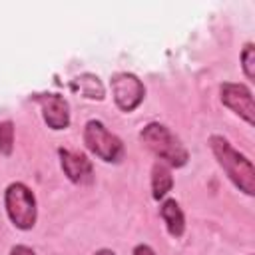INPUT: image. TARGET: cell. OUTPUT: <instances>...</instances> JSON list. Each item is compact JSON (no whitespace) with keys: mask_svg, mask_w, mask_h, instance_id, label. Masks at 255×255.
<instances>
[{"mask_svg":"<svg viewBox=\"0 0 255 255\" xmlns=\"http://www.w3.org/2000/svg\"><path fill=\"white\" fill-rule=\"evenodd\" d=\"M159 215L167 227V233L171 237H181L183 231H185V215L179 207V203L171 197L163 199L161 205H159Z\"/></svg>","mask_w":255,"mask_h":255,"instance_id":"9c48e42d","label":"cell"},{"mask_svg":"<svg viewBox=\"0 0 255 255\" xmlns=\"http://www.w3.org/2000/svg\"><path fill=\"white\" fill-rule=\"evenodd\" d=\"M114 102L122 112H133L145 98L143 82L131 72H116L110 78Z\"/></svg>","mask_w":255,"mask_h":255,"instance_id":"5b68a950","label":"cell"},{"mask_svg":"<svg viewBox=\"0 0 255 255\" xmlns=\"http://www.w3.org/2000/svg\"><path fill=\"white\" fill-rule=\"evenodd\" d=\"M10 255H38L32 247H28V245H22V243H18V245H14L12 249H10Z\"/></svg>","mask_w":255,"mask_h":255,"instance_id":"5bb4252c","label":"cell"},{"mask_svg":"<svg viewBox=\"0 0 255 255\" xmlns=\"http://www.w3.org/2000/svg\"><path fill=\"white\" fill-rule=\"evenodd\" d=\"M58 155H60L62 171L66 173V177L72 183H78V185L92 183V179H94V165H92V161L88 159L86 153L60 147L58 149Z\"/></svg>","mask_w":255,"mask_h":255,"instance_id":"ba28073f","label":"cell"},{"mask_svg":"<svg viewBox=\"0 0 255 255\" xmlns=\"http://www.w3.org/2000/svg\"><path fill=\"white\" fill-rule=\"evenodd\" d=\"M94 255H116L112 249H108V247H102V249H98Z\"/></svg>","mask_w":255,"mask_h":255,"instance_id":"2e32d148","label":"cell"},{"mask_svg":"<svg viewBox=\"0 0 255 255\" xmlns=\"http://www.w3.org/2000/svg\"><path fill=\"white\" fill-rule=\"evenodd\" d=\"M239 58H241L243 74L247 76V80H253L255 78V44L253 42H245Z\"/></svg>","mask_w":255,"mask_h":255,"instance_id":"4fadbf2b","label":"cell"},{"mask_svg":"<svg viewBox=\"0 0 255 255\" xmlns=\"http://www.w3.org/2000/svg\"><path fill=\"white\" fill-rule=\"evenodd\" d=\"M34 100L42 108V118L48 124L50 129H66L70 126V104L62 94L56 92H46V94H36Z\"/></svg>","mask_w":255,"mask_h":255,"instance_id":"52a82bcc","label":"cell"},{"mask_svg":"<svg viewBox=\"0 0 255 255\" xmlns=\"http://www.w3.org/2000/svg\"><path fill=\"white\" fill-rule=\"evenodd\" d=\"M14 149V124L10 120H0V153L10 155Z\"/></svg>","mask_w":255,"mask_h":255,"instance_id":"7c38bea8","label":"cell"},{"mask_svg":"<svg viewBox=\"0 0 255 255\" xmlns=\"http://www.w3.org/2000/svg\"><path fill=\"white\" fill-rule=\"evenodd\" d=\"M221 104L227 106L233 114L245 120L249 126L255 124V106H253V92L247 84L241 82H223L219 86Z\"/></svg>","mask_w":255,"mask_h":255,"instance_id":"8992f818","label":"cell"},{"mask_svg":"<svg viewBox=\"0 0 255 255\" xmlns=\"http://www.w3.org/2000/svg\"><path fill=\"white\" fill-rule=\"evenodd\" d=\"M4 209L8 219L12 221L14 227L28 231L36 225L38 217V207H36V195L34 191L22 183V181H12L4 189Z\"/></svg>","mask_w":255,"mask_h":255,"instance_id":"3957f363","label":"cell"},{"mask_svg":"<svg viewBox=\"0 0 255 255\" xmlns=\"http://www.w3.org/2000/svg\"><path fill=\"white\" fill-rule=\"evenodd\" d=\"M209 147L219 163V167L225 171V175L231 179V183L243 191L245 195H255V169L247 155L237 151L231 141L219 133L209 135Z\"/></svg>","mask_w":255,"mask_h":255,"instance_id":"6da1fadb","label":"cell"},{"mask_svg":"<svg viewBox=\"0 0 255 255\" xmlns=\"http://www.w3.org/2000/svg\"><path fill=\"white\" fill-rule=\"evenodd\" d=\"M70 88L74 92H78L80 96L88 98V100H104L106 98V88H104L102 80L96 74H90V72H84V74L76 76L70 82Z\"/></svg>","mask_w":255,"mask_h":255,"instance_id":"30bf717a","label":"cell"},{"mask_svg":"<svg viewBox=\"0 0 255 255\" xmlns=\"http://www.w3.org/2000/svg\"><path fill=\"white\" fill-rule=\"evenodd\" d=\"M131 255H155V251H153L151 245H147V243H137V245L133 247Z\"/></svg>","mask_w":255,"mask_h":255,"instance_id":"9a60e30c","label":"cell"},{"mask_svg":"<svg viewBox=\"0 0 255 255\" xmlns=\"http://www.w3.org/2000/svg\"><path fill=\"white\" fill-rule=\"evenodd\" d=\"M171 187H173V175H171L169 165L155 161L151 167V197L163 199L167 191H171Z\"/></svg>","mask_w":255,"mask_h":255,"instance_id":"8fae6325","label":"cell"},{"mask_svg":"<svg viewBox=\"0 0 255 255\" xmlns=\"http://www.w3.org/2000/svg\"><path fill=\"white\" fill-rule=\"evenodd\" d=\"M84 143L86 147L98 155L106 163H120L126 155L124 141L112 133L104 122L100 120H88L84 126Z\"/></svg>","mask_w":255,"mask_h":255,"instance_id":"277c9868","label":"cell"},{"mask_svg":"<svg viewBox=\"0 0 255 255\" xmlns=\"http://www.w3.org/2000/svg\"><path fill=\"white\" fill-rule=\"evenodd\" d=\"M139 139L161 163L169 167H183L189 159L187 147L165 124L159 122L145 124L139 131Z\"/></svg>","mask_w":255,"mask_h":255,"instance_id":"7a4b0ae2","label":"cell"}]
</instances>
